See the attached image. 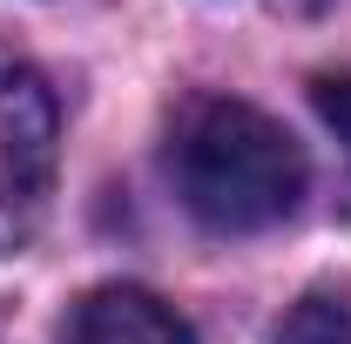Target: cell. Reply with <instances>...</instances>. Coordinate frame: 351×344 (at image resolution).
<instances>
[{"mask_svg":"<svg viewBox=\"0 0 351 344\" xmlns=\"http://www.w3.org/2000/svg\"><path fill=\"white\" fill-rule=\"evenodd\" d=\"M169 175L196 223H210L223 236H250V230H270L298 210L311 162L298 135L270 122L263 108L230 101V95H203L176 115Z\"/></svg>","mask_w":351,"mask_h":344,"instance_id":"1","label":"cell"},{"mask_svg":"<svg viewBox=\"0 0 351 344\" xmlns=\"http://www.w3.org/2000/svg\"><path fill=\"white\" fill-rule=\"evenodd\" d=\"M54 189V95L47 82L0 54V257L34 236Z\"/></svg>","mask_w":351,"mask_h":344,"instance_id":"2","label":"cell"},{"mask_svg":"<svg viewBox=\"0 0 351 344\" xmlns=\"http://www.w3.org/2000/svg\"><path fill=\"white\" fill-rule=\"evenodd\" d=\"M277 344H351V291H311L284 317Z\"/></svg>","mask_w":351,"mask_h":344,"instance_id":"4","label":"cell"},{"mask_svg":"<svg viewBox=\"0 0 351 344\" xmlns=\"http://www.w3.org/2000/svg\"><path fill=\"white\" fill-rule=\"evenodd\" d=\"M311 101H317V115L338 129V142H351V68H324V75L311 82Z\"/></svg>","mask_w":351,"mask_h":344,"instance_id":"5","label":"cell"},{"mask_svg":"<svg viewBox=\"0 0 351 344\" xmlns=\"http://www.w3.org/2000/svg\"><path fill=\"white\" fill-rule=\"evenodd\" d=\"M54 344H196V338H189V324L156 291L101 284V291H88V297L68 304Z\"/></svg>","mask_w":351,"mask_h":344,"instance_id":"3","label":"cell"}]
</instances>
